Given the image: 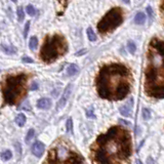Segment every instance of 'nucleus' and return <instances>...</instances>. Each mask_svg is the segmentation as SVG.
Masks as SVG:
<instances>
[{"mask_svg": "<svg viewBox=\"0 0 164 164\" xmlns=\"http://www.w3.org/2000/svg\"><path fill=\"white\" fill-rule=\"evenodd\" d=\"M17 20H19V22H23L25 19V12H24V9H23V7H19L17 8Z\"/></svg>", "mask_w": 164, "mask_h": 164, "instance_id": "aec40b11", "label": "nucleus"}, {"mask_svg": "<svg viewBox=\"0 0 164 164\" xmlns=\"http://www.w3.org/2000/svg\"><path fill=\"white\" fill-rule=\"evenodd\" d=\"M28 75L25 73L7 75L1 84L5 105L15 106L22 102L27 94Z\"/></svg>", "mask_w": 164, "mask_h": 164, "instance_id": "39448f33", "label": "nucleus"}, {"mask_svg": "<svg viewBox=\"0 0 164 164\" xmlns=\"http://www.w3.org/2000/svg\"><path fill=\"white\" fill-rule=\"evenodd\" d=\"M67 131L68 132H72L73 131V120H72V118H69L68 120H67Z\"/></svg>", "mask_w": 164, "mask_h": 164, "instance_id": "b1692460", "label": "nucleus"}, {"mask_svg": "<svg viewBox=\"0 0 164 164\" xmlns=\"http://www.w3.org/2000/svg\"><path fill=\"white\" fill-rule=\"evenodd\" d=\"M160 15H161L162 20L164 21V0H161V3H160Z\"/></svg>", "mask_w": 164, "mask_h": 164, "instance_id": "393cba45", "label": "nucleus"}, {"mask_svg": "<svg viewBox=\"0 0 164 164\" xmlns=\"http://www.w3.org/2000/svg\"><path fill=\"white\" fill-rule=\"evenodd\" d=\"M22 61L24 62V63H29V64H32L33 62H34L31 58H29V56H23Z\"/></svg>", "mask_w": 164, "mask_h": 164, "instance_id": "bb28decb", "label": "nucleus"}, {"mask_svg": "<svg viewBox=\"0 0 164 164\" xmlns=\"http://www.w3.org/2000/svg\"><path fill=\"white\" fill-rule=\"evenodd\" d=\"M68 52V43L64 36L60 34L46 36L40 50V59L44 63H52Z\"/></svg>", "mask_w": 164, "mask_h": 164, "instance_id": "423d86ee", "label": "nucleus"}, {"mask_svg": "<svg viewBox=\"0 0 164 164\" xmlns=\"http://www.w3.org/2000/svg\"><path fill=\"white\" fill-rule=\"evenodd\" d=\"M37 88H38V84H37V83H33L31 89H32V90H34V89H37Z\"/></svg>", "mask_w": 164, "mask_h": 164, "instance_id": "7c9ffc66", "label": "nucleus"}, {"mask_svg": "<svg viewBox=\"0 0 164 164\" xmlns=\"http://www.w3.org/2000/svg\"><path fill=\"white\" fill-rule=\"evenodd\" d=\"M124 15L120 7H114L109 10L98 24V31L102 35H106L117 29L123 22Z\"/></svg>", "mask_w": 164, "mask_h": 164, "instance_id": "0eeeda50", "label": "nucleus"}, {"mask_svg": "<svg viewBox=\"0 0 164 164\" xmlns=\"http://www.w3.org/2000/svg\"><path fill=\"white\" fill-rule=\"evenodd\" d=\"M135 164H143V163L141 160H137V161H135Z\"/></svg>", "mask_w": 164, "mask_h": 164, "instance_id": "72a5a7b5", "label": "nucleus"}, {"mask_svg": "<svg viewBox=\"0 0 164 164\" xmlns=\"http://www.w3.org/2000/svg\"><path fill=\"white\" fill-rule=\"evenodd\" d=\"M85 49H83V50H81V52H77L76 54V56H80V54H85Z\"/></svg>", "mask_w": 164, "mask_h": 164, "instance_id": "473e14b6", "label": "nucleus"}, {"mask_svg": "<svg viewBox=\"0 0 164 164\" xmlns=\"http://www.w3.org/2000/svg\"><path fill=\"white\" fill-rule=\"evenodd\" d=\"M44 149H45V147H44L43 143L35 142L32 146V153L36 157H41L44 153Z\"/></svg>", "mask_w": 164, "mask_h": 164, "instance_id": "9d476101", "label": "nucleus"}, {"mask_svg": "<svg viewBox=\"0 0 164 164\" xmlns=\"http://www.w3.org/2000/svg\"><path fill=\"white\" fill-rule=\"evenodd\" d=\"M83 157L73 145L65 139H59L48 150L43 164H83Z\"/></svg>", "mask_w": 164, "mask_h": 164, "instance_id": "20e7f679", "label": "nucleus"}, {"mask_svg": "<svg viewBox=\"0 0 164 164\" xmlns=\"http://www.w3.org/2000/svg\"><path fill=\"white\" fill-rule=\"evenodd\" d=\"M79 71V68L77 65L75 64H71L69 65L68 68H67V74H68L69 76H74V75H76Z\"/></svg>", "mask_w": 164, "mask_h": 164, "instance_id": "f8f14e48", "label": "nucleus"}, {"mask_svg": "<svg viewBox=\"0 0 164 164\" xmlns=\"http://www.w3.org/2000/svg\"><path fill=\"white\" fill-rule=\"evenodd\" d=\"M11 157H12V153L10 152L9 150H6V151L1 153V158H2L4 161H7V160L11 159Z\"/></svg>", "mask_w": 164, "mask_h": 164, "instance_id": "6ab92c4d", "label": "nucleus"}, {"mask_svg": "<svg viewBox=\"0 0 164 164\" xmlns=\"http://www.w3.org/2000/svg\"><path fill=\"white\" fill-rule=\"evenodd\" d=\"M11 1H12V2H17V0H11Z\"/></svg>", "mask_w": 164, "mask_h": 164, "instance_id": "f704fd0d", "label": "nucleus"}, {"mask_svg": "<svg viewBox=\"0 0 164 164\" xmlns=\"http://www.w3.org/2000/svg\"><path fill=\"white\" fill-rule=\"evenodd\" d=\"M132 106H133V100L130 98L129 102H127L124 106H121L120 108H119L121 115H123L124 117H131Z\"/></svg>", "mask_w": 164, "mask_h": 164, "instance_id": "1a4fd4ad", "label": "nucleus"}, {"mask_svg": "<svg viewBox=\"0 0 164 164\" xmlns=\"http://www.w3.org/2000/svg\"><path fill=\"white\" fill-rule=\"evenodd\" d=\"M27 13L29 15H31V17H34V15H36L37 11L32 5H28L27 6Z\"/></svg>", "mask_w": 164, "mask_h": 164, "instance_id": "5701e85b", "label": "nucleus"}, {"mask_svg": "<svg viewBox=\"0 0 164 164\" xmlns=\"http://www.w3.org/2000/svg\"><path fill=\"white\" fill-rule=\"evenodd\" d=\"M34 137H35V130L33 129V128H31V129H29V131H28V133H27V137H26V142L29 143Z\"/></svg>", "mask_w": 164, "mask_h": 164, "instance_id": "4be33fe9", "label": "nucleus"}, {"mask_svg": "<svg viewBox=\"0 0 164 164\" xmlns=\"http://www.w3.org/2000/svg\"><path fill=\"white\" fill-rule=\"evenodd\" d=\"M96 86L102 98L121 100L131 90V72L125 65L119 63L105 65L100 68L96 78Z\"/></svg>", "mask_w": 164, "mask_h": 164, "instance_id": "f03ea898", "label": "nucleus"}, {"mask_svg": "<svg viewBox=\"0 0 164 164\" xmlns=\"http://www.w3.org/2000/svg\"><path fill=\"white\" fill-rule=\"evenodd\" d=\"M148 163H149V164H154V160H153V162H152V158H151V157H149V158H148Z\"/></svg>", "mask_w": 164, "mask_h": 164, "instance_id": "2f4dec72", "label": "nucleus"}, {"mask_svg": "<svg viewBox=\"0 0 164 164\" xmlns=\"http://www.w3.org/2000/svg\"><path fill=\"white\" fill-rule=\"evenodd\" d=\"M146 22V15L143 12H137L135 17V23L137 25H143Z\"/></svg>", "mask_w": 164, "mask_h": 164, "instance_id": "4468645a", "label": "nucleus"}, {"mask_svg": "<svg viewBox=\"0 0 164 164\" xmlns=\"http://www.w3.org/2000/svg\"><path fill=\"white\" fill-rule=\"evenodd\" d=\"M86 34H87L88 39L90 40V41H96V33L93 32V30L91 29V28H87V30H86Z\"/></svg>", "mask_w": 164, "mask_h": 164, "instance_id": "dca6fc26", "label": "nucleus"}, {"mask_svg": "<svg viewBox=\"0 0 164 164\" xmlns=\"http://www.w3.org/2000/svg\"><path fill=\"white\" fill-rule=\"evenodd\" d=\"M52 106V100L47 98H42L37 102V107L42 110H47Z\"/></svg>", "mask_w": 164, "mask_h": 164, "instance_id": "9b49d317", "label": "nucleus"}, {"mask_svg": "<svg viewBox=\"0 0 164 164\" xmlns=\"http://www.w3.org/2000/svg\"><path fill=\"white\" fill-rule=\"evenodd\" d=\"M127 48H128V52H130L131 54H135V52H137V45L135 44V42L129 40L127 42Z\"/></svg>", "mask_w": 164, "mask_h": 164, "instance_id": "a211bd4d", "label": "nucleus"}, {"mask_svg": "<svg viewBox=\"0 0 164 164\" xmlns=\"http://www.w3.org/2000/svg\"><path fill=\"white\" fill-rule=\"evenodd\" d=\"M120 122H121V123H123V124H125V125H127V126H129V127H131V123L127 122V121L122 120V119H121V121H120Z\"/></svg>", "mask_w": 164, "mask_h": 164, "instance_id": "c756f323", "label": "nucleus"}, {"mask_svg": "<svg viewBox=\"0 0 164 164\" xmlns=\"http://www.w3.org/2000/svg\"><path fill=\"white\" fill-rule=\"evenodd\" d=\"M143 118L145 120H149L151 118V111L148 108H144L143 109Z\"/></svg>", "mask_w": 164, "mask_h": 164, "instance_id": "412c9836", "label": "nucleus"}, {"mask_svg": "<svg viewBox=\"0 0 164 164\" xmlns=\"http://www.w3.org/2000/svg\"><path fill=\"white\" fill-rule=\"evenodd\" d=\"M86 116H87L88 118H94V117H96V116H94V114H93L92 109H89V110L86 111Z\"/></svg>", "mask_w": 164, "mask_h": 164, "instance_id": "cd10ccee", "label": "nucleus"}, {"mask_svg": "<svg viewBox=\"0 0 164 164\" xmlns=\"http://www.w3.org/2000/svg\"><path fill=\"white\" fill-rule=\"evenodd\" d=\"M25 122H26V116L24 114H19V115L15 117V123H17L19 126H24Z\"/></svg>", "mask_w": 164, "mask_h": 164, "instance_id": "2eb2a0df", "label": "nucleus"}, {"mask_svg": "<svg viewBox=\"0 0 164 164\" xmlns=\"http://www.w3.org/2000/svg\"><path fill=\"white\" fill-rule=\"evenodd\" d=\"M37 45H38V39H37V37H35V36L32 37L29 42L30 49H31V50H35V49L37 48Z\"/></svg>", "mask_w": 164, "mask_h": 164, "instance_id": "f3484780", "label": "nucleus"}, {"mask_svg": "<svg viewBox=\"0 0 164 164\" xmlns=\"http://www.w3.org/2000/svg\"><path fill=\"white\" fill-rule=\"evenodd\" d=\"M1 49H2L6 54H15V52H17L15 47H13L12 45H7V44H2V45H1Z\"/></svg>", "mask_w": 164, "mask_h": 164, "instance_id": "ddd939ff", "label": "nucleus"}, {"mask_svg": "<svg viewBox=\"0 0 164 164\" xmlns=\"http://www.w3.org/2000/svg\"><path fill=\"white\" fill-rule=\"evenodd\" d=\"M147 12H148V15H149V17L152 19V17H153V10H152V8L150 7V6H148V7H147Z\"/></svg>", "mask_w": 164, "mask_h": 164, "instance_id": "c85d7f7f", "label": "nucleus"}, {"mask_svg": "<svg viewBox=\"0 0 164 164\" xmlns=\"http://www.w3.org/2000/svg\"><path fill=\"white\" fill-rule=\"evenodd\" d=\"M90 152L94 164H129L132 153L130 132L122 126H113L98 135Z\"/></svg>", "mask_w": 164, "mask_h": 164, "instance_id": "f257e3e1", "label": "nucleus"}, {"mask_svg": "<svg viewBox=\"0 0 164 164\" xmlns=\"http://www.w3.org/2000/svg\"><path fill=\"white\" fill-rule=\"evenodd\" d=\"M72 88H73V85H72V84H69V85L65 88L64 92H63V96H61L60 100L58 102V105H56V110H61V109H63L65 106H66L69 98H70V96H71Z\"/></svg>", "mask_w": 164, "mask_h": 164, "instance_id": "6e6552de", "label": "nucleus"}, {"mask_svg": "<svg viewBox=\"0 0 164 164\" xmlns=\"http://www.w3.org/2000/svg\"><path fill=\"white\" fill-rule=\"evenodd\" d=\"M144 87L148 96L164 98V40L157 37L148 46Z\"/></svg>", "mask_w": 164, "mask_h": 164, "instance_id": "7ed1b4c3", "label": "nucleus"}, {"mask_svg": "<svg viewBox=\"0 0 164 164\" xmlns=\"http://www.w3.org/2000/svg\"><path fill=\"white\" fill-rule=\"evenodd\" d=\"M29 28H30V22H27V24H26V26H25V30H24V37L25 38H27V36H28Z\"/></svg>", "mask_w": 164, "mask_h": 164, "instance_id": "a878e982", "label": "nucleus"}]
</instances>
